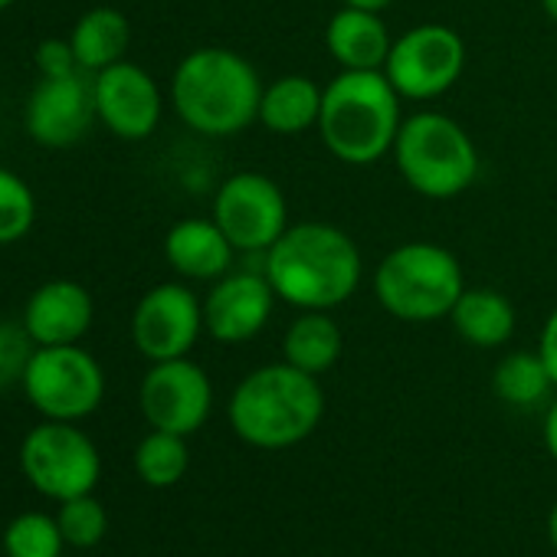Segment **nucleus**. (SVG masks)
<instances>
[{"label":"nucleus","mask_w":557,"mask_h":557,"mask_svg":"<svg viewBox=\"0 0 557 557\" xmlns=\"http://www.w3.org/2000/svg\"><path fill=\"white\" fill-rule=\"evenodd\" d=\"M394 37L377 11L342 4L325 27V50L342 70H384Z\"/></svg>","instance_id":"nucleus-18"},{"label":"nucleus","mask_w":557,"mask_h":557,"mask_svg":"<svg viewBox=\"0 0 557 557\" xmlns=\"http://www.w3.org/2000/svg\"><path fill=\"white\" fill-rule=\"evenodd\" d=\"M262 79L256 66L226 47L190 50L171 76L177 119L207 138H230L259 122Z\"/></svg>","instance_id":"nucleus-2"},{"label":"nucleus","mask_w":557,"mask_h":557,"mask_svg":"<svg viewBox=\"0 0 557 557\" xmlns=\"http://www.w3.org/2000/svg\"><path fill=\"white\" fill-rule=\"evenodd\" d=\"M70 44H73L79 70L96 76L125 60L128 44H132V24L115 8H92L73 24Z\"/></svg>","instance_id":"nucleus-21"},{"label":"nucleus","mask_w":557,"mask_h":557,"mask_svg":"<svg viewBox=\"0 0 557 557\" xmlns=\"http://www.w3.org/2000/svg\"><path fill=\"white\" fill-rule=\"evenodd\" d=\"M21 387L44 420L79 423L102 407L106 371L83 345H44L34 348Z\"/></svg>","instance_id":"nucleus-7"},{"label":"nucleus","mask_w":557,"mask_h":557,"mask_svg":"<svg viewBox=\"0 0 557 557\" xmlns=\"http://www.w3.org/2000/svg\"><path fill=\"white\" fill-rule=\"evenodd\" d=\"M96 322L92 293L73 278H50L37 286L24 306L21 325L34 338L37 348L44 345H79Z\"/></svg>","instance_id":"nucleus-16"},{"label":"nucleus","mask_w":557,"mask_h":557,"mask_svg":"<svg viewBox=\"0 0 557 557\" xmlns=\"http://www.w3.org/2000/svg\"><path fill=\"white\" fill-rule=\"evenodd\" d=\"M17 456L27 482L53 502L89 495L102 475V456L96 443L76 423L63 420L37 423L24 436Z\"/></svg>","instance_id":"nucleus-8"},{"label":"nucleus","mask_w":557,"mask_h":557,"mask_svg":"<svg viewBox=\"0 0 557 557\" xmlns=\"http://www.w3.org/2000/svg\"><path fill=\"white\" fill-rule=\"evenodd\" d=\"M34 348L37 345H34V338L27 335L24 325L0 319V394L24 381V371L30 364Z\"/></svg>","instance_id":"nucleus-28"},{"label":"nucleus","mask_w":557,"mask_h":557,"mask_svg":"<svg viewBox=\"0 0 557 557\" xmlns=\"http://www.w3.org/2000/svg\"><path fill=\"white\" fill-rule=\"evenodd\" d=\"M544 446L557 459V397H554V404L544 413Z\"/></svg>","instance_id":"nucleus-31"},{"label":"nucleus","mask_w":557,"mask_h":557,"mask_svg":"<svg viewBox=\"0 0 557 557\" xmlns=\"http://www.w3.org/2000/svg\"><path fill=\"white\" fill-rule=\"evenodd\" d=\"M190 466L187 440L168 430H151L135 449V472L151 488H171Z\"/></svg>","instance_id":"nucleus-24"},{"label":"nucleus","mask_w":557,"mask_h":557,"mask_svg":"<svg viewBox=\"0 0 557 557\" xmlns=\"http://www.w3.org/2000/svg\"><path fill=\"white\" fill-rule=\"evenodd\" d=\"M342 4H351V8H364V11H387L394 0H342Z\"/></svg>","instance_id":"nucleus-32"},{"label":"nucleus","mask_w":557,"mask_h":557,"mask_svg":"<svg viewBox=\"0 0 557 557\" xmlns=\"http://www.w3.org/2000/svg\"><path fill=\"white\" fill-rule=\"evenodd\" d=\"M57 521H60V531H63L66 544L79 547V550L96 547L106 537V531H109V511H106V505L92 492L60 502Z\"/></svg>","instance_id":"nucleus-27"},{"label":"nucleus","mask_w":557,"mask_h":557,"mask_svg":"<svg viewBox=\"0 0 557 557\" xmlns=\"http://www.w3.org/2000/svg\"><path fill=\"white\" fill-rule=\"evenodd\" d=\"M34 66H37V73H40L44 79H57V76L79 73L73 44H70V40H60V37H47L44 44H37V50H34Z\"/></svg>","instance_id":"nucleus-29"},{"label":"nucleus","mask_w":557,"mask_h":557,"mask_svg":"<svg viewBox=\"0 0 557 557\" xmlns=\"http://www.w3.org/2000/svg\"><path fill=\"white\" fill-rule=\"evenodd\" d=\"M547 534H550V544L557 547V505L550 508V518H547Z\"/></svg>","instance_id":"nucleus-34"},{"label":"nucleus","mask_w":557,"mask_h":557,"mask_svg":"<svg viewBox=\"0 0 557 557\" xmlns=\"http://www.w3.org/2000/svg\"><path fill=\"white\" fill-rule=\"evenodd\" d=\"M92 122H99L96 99H92V76L83 70L57 79L40 76L24 109L27 135L44 148H70L83 141Z\"/></svg>","instance_id":"nucleus-14"},{"label":"nucleus","mask_w":557,"mask_h":557,"mask_svg":"<svg viewBox=\"0 0 557 557\" xmlns=\"http://www.w3.org/2000/svg\"><path fill=\"white\" fill-rule=\"evenodd\" d=\"M345 351V332L332 319V312H299L283 335V361L293 368L322 377L338 364Z\"/></svg>","instance_id":"nucleus-22"},{"label":"nucleus","mask_w":557,"mask_h":557,"mask_svg":"<svg viewBox=\"0 0 557 557\" xmlns=\"http://www.w3.org/2000/svg\"><path fill=\"white\" fill-rule=\"evenodd\" d=\"M537 4H541L544 17H547L550 24H557V0H537Z\"/></svg>","instance_id":"nucleus-33"},{"label":"nucleus","mask_w":557,"mask_h":557,"mask_svg":"<svg viewBox=\"0 0 557 557\" xmlns=\"http://www.w3.org/2000/svg\"><path fill=\"white\" fill-rule=\"evenodd\" d=\"M275 293L265 272L239 269L220 275L203 299V332L220 345L252 342L272 319Z\"/></svg>","instance_id":"nucleus-15"},{"label":"nucleus","mask_w":557,"mask_h":557,"mask_svg":"<svg viewBox=\"0 0 557 557\" xmlns=\"http://www.w3.org/2000/svg\"><path fill=\"white\" fill-rule=\"evenodd\" d=\"M462 289L466 275L459 259L430 239L394 246L374 269V296L381 309L410 325L449 319Z\"/></svg>","instance_id":"nucleus-5"},{"label":"nucleus","mask_w":557,"mask_h":557,"mask_svg":"<svg viewBox=\"0 0 557 557\" xmlns=\"http://www.w3.org/2000/svg\"><path fill=\"white\" fill-rule=\"evenodd\" d=\"M37 223V194L11 168H0V246L21 243Z\"/></svg>","instance_id":"nucleus-26"},{"label":"nucleus","mask_w":557,"mask_h":557,"mask_svg":"<svg viewBox=\"0 0 557 557\" xmlns=\"http://www.w3.org/2000/svg\"><path fill=\"white\" fill-rule=\"evenodd\" d=\"M400 102L384 70H342L322 92L319 135L338 161L374 164L394 151L404 125Z\"/></svg>","instance_id":"nucleus-4"},{"label":"nucleus","mask_w":557,"mask_h":557,"mask_svg":"<svg viewBox=\"0 0 557 557\" xmlns=\"http://www.w3.org/2000/svg\"><path fill=\"white\" fill-rule=\"evenodd\" d=\"M92 99H96V119L122 141L151 138L164 115V96L158 79L132 60H122L96 73Z\"/></svg>","instance_id":"nucleus-13"},{"label":"nucleus","mask_w":557,"mask_h":557,"mask_svg":"<svg viewBox=\"0 0 557 557\" xmlns=\"http://www.w3.org/2000/svg\"><path fill=\"white\" fill-rule=\"evenodd\" d=\"M17 4V0H0V14H4V11H11Z\"/></svg>","instance_id":"nucleus-35"},{"label":"nucleus","mask_w":557,"mask_h":557,"mask_svg":"<svg viewBox=\"0 0 557 557\" xmlns=\"http://www.w3.org/2000/svg\"><path fill=\"white\" fill-rule=\"evenodd\" d=\"M466 70V44L446 24H420L404 30L384 63V76L400 99L433 102L446 96Z\"/></svg>","instance_id":"nucleus-9"},{"label":"nucleus","mask_w":557,"mask_h":557,"mask_svg":"<svg viewBox=\"0 0 557 557\" xmlns=\"http://www.w3.org/2000/svg\"><path fill=\"white\" fill-rule=\"evenodd\" d=\"M554 381L537 351H511L495 364L492 391L511 407H534L550 394Z\"/></svg>","instance_id":"nucleus-23"},{"label":"nucleus","mask_w":557,"mask_h":557,"mask_svg":"<svg viewBox=\"0 0 557 557\" xmlns=\"http://www.w3.org/2000/svg\"><path fill=\"white\" fill-rule=\"evenodd\" d=\"M325 413L319 377L289 361L246 374L226 407L233 433L256 449H289L315 433Z\"/></svg>","instance_id":"nucleus-3"},{"label":"nucleus","mask_w":557,"mask_h":557,"mask_svg":"<svg viewBox=\"0 0 557 557\" xmlns=\"http://www.w3.org/2000/svg\"><path fill=\"white\" fill-rule=\"evenodd\" d=\"M391 154L407 187L426 200H453L479 177L472 135L456 119L433 109L404 119Z\"/></svg>","instance_id":"nucleus-6"},{"label":"nucleus","mask_w":557,"mask_h":557,"mask_svg":"<svg viewBox=\"0 0 557 557\" xmlns=\"http://www.w3.org/2000/svg\"><path fill=\"white\" fill-rule=\"evenodd\" d=\"M203 335V302L184 283L151 286L132 312V342L154 361L187 358Z\"/></svg>","instance_id":"nucleus-11"},{"label":"nucleus","mask_w":557,"mask_h":557,"mask_svg":"<svg viewBox=\"0 0 557 557\" xmlns=\"http://www.w3.org/2000/svg\"><path fill=\"white\" fill-rule=\"evenodd\" d=\"M138 404L151 430L177 436L197 433L213 410V384L190 358L154 361L138 387Z\"/></svg>","instance_id":"nucleus-12"},{"label":"nucleus","mask_w":557,"mask_h":557,"mask_svg":"<svg viewBox=\"0 0 557 557\" xmlns=\"http://www.w3.org/2000/svg\"><path fill=\"white\" fill-rule=\"evenodd\" d=\"M537 355L544 358L547 371H550V381L557 387V309L544 319L541 325V338H537Z\"/></svg>","instance_id":"nucleus-30"},{"label":"nucleus","mask_w":557,"mask_h":557,"mask_svg":"<svg viewBox=\"0 0 557 557\" xmlns=\"http://www.w3.org/2000/svg\"><path fill=\"white\" fill-rule=\"evenodd\" d=\"M66 537L60 531L57 515L24 511L4 531V554L8 557H63Z\"/></svg>","instance_id":"nucleus-25"},{"label":"nucleus","mask_w":557,"mask_h":557,"mask_svg":"<svg viewBox=\"0 0 557 557\" xmlns=\"http://www.w3.org/2000/svg\"><path fill=\"white\" fill-rule=\"evenodd\" d=\"M233 243L216 226L213 216H187L177 220L164 236V259L181 278L194 283H216L233 269Z\"/></svg>","instance_id":"nucleus-17"},{"label":"nucleus","mask_w":557,"mask_h":557,"mask_svg":"<svg viewBox=\"0 0 557 557\" xmlns=\"http://www.w3.org/2000/svg\"><path fill=\"white\" fill-rule=\"evenodd\" d=\"M449 322L472 348H498L515 335V306L492 286H466L456 299Z\"/></svg>","instance_id":"nucleus-20"},{"label":"nucleus","mask_w":557,"mask_h":557,"mask_svg":"<svg viewBox=\"0 0 557 557\" xmlns=\"http://www.w3.org/2000/svg\"><path fill=\"white\" fill-rule=\"evenodd\" d=\"M210 216L226 233L233 249L249 256H265L269 246L289 230V203L283 187L259 171L230 174L213 194Z\"/></svg>","instance_id":"nucleus-10"},{"label":"nucleus","mask_w":557,"mask_h":557,"mask_svg":"<svg viewBox=\"0 0 557 557\" xmlns=\"http://www.w3.org/2000/svg\"><path fill=\"white\" fill-rule=\"evenodd\" d=\"M322 92L325 86H319L312 76H302V73L272 79L262 89L259 125H265L272 135H302L309 128H319Z\"/></svg>","instance_id":"nucleus-19"},{"label":"nucleus","mask_w":557,"mask_h":557,"mask_svg":"<svg viewBox=\"0 0 557 557\" xmlns=\"http://www.w3.org/2000/svg\"><path fill=\"white\" fill-rule=\"evenodd\" d=\"M265 278L278 302L299 312H332L345 306L364 275L358 243L335 223H289L262 256Z\"/></svg>","instance_id":"nucleus-1"}]
</instances>
